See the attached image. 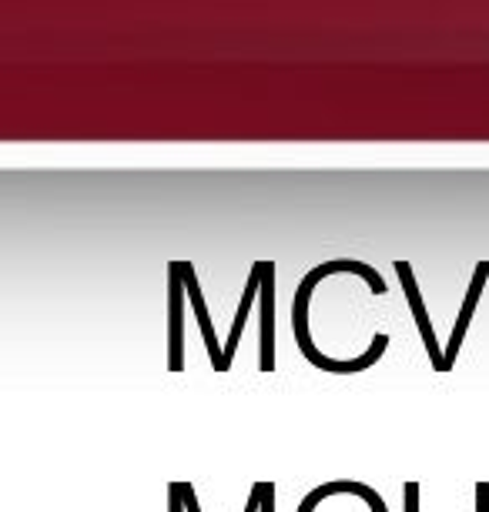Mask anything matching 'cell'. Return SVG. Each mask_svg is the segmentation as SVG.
<instances>
[{"label": "cell", "mask_w": 489, "mask_h": 512, "mask_svg": "<svg viewBox=\"0 0 489 512\" xmlns=\"http://www.w3.org/2000/svg\"><path fill=\"white\" fill-rule=\"evenodd\" d=\"M339 272H356L359 278H366L369 288L376 295H386L389 288L386 282H382V275L376 272V268L362 265V262H352V258H335V262H325L319 268H312L309 275L302 278L299 288H295V302H292V332H295V342H299L302 355L309 359L319 372H332V375H356V372H366L372 369L382 355H386L389 349V335H376L372 338V345L362 355H356V359H329V355H322L319 349H315L312 342V332H309V302H312V292L315 285L325 282L329 275H339Z\"/></svg>", "instance_id": "6da1fadb"}, {"label": "cell", "mask_w": 489, "mask_h": 512, "mask_svg": "<svg viewBox=\"0 0 489 512\" xmlns=\"http://www.w3.org/2000/svg\"><path fill=\"white\" fill-rule=\"evenodd\" d=\"M185 302H188V288L181 278L178 262H171L168 268V369L171 372H185Z\"/></svg>", "instance_id": "7a4b0ae2"}, {"label": "cell", "mask_w": 489, "mask_h": 512, "mask_svg": "<svg viewBox=\"0 0 489 512\" xmlns=\"http://www.w3.org/2000/svg\"><path fill=\"white\" fill-rule=\"evenodd\" d=\"M396 275H399V282H402V292H406V298H409L412 318H416V328H419V335H423V345H426V352H429V362H433L436 372H449L446 369V349L439 345L436 328H433V322H429L426 302H423V295H419L416 275H412L409 262H396Z\"/></svg>", "instance_id": "3957f363"}, {"label": "cell", "mask_w": 489, "mask_h": 512, "mask_svg": "<svg viewBox=\"0 0 489 512\" xmlns=\"http://www.w3.org/2000/svg\"><path fill=\"white\" fill-rule=\"evenodd\" d=\"M178 268H181V278H185V288H188V305H191V312L198 315V328H201V338H205V349H208V359H212V369L215 372H228L225 345L218 342V335H215V322H212V315H208V305H205V295H201V288H198L195 268H191V262H178Z\"/></svg>", "instance_id": "277c9868"}, {"label": "cell", "mask_w": 489, "mask_h": 512, "mask_svg": "<svg viewBox=\"0 0 489 512\" xmlns=\"http://www.w3.org/2000/svg\"><path fill=\"white\" fill-rule=\"evenodd\" d=\"M258 305H262L258 369L268 375V372H275V262H262V288H258Z\"/></svg>", "instance_id": "5b68a950"}, {"label": "cell", "mask_w": 489, "mask_h": 512, "mask_svg": "<svg viewBox=\"0 0 489 512\" xmlns=\"http://www.w3.org/2000/svg\"><path fill=\"white\" fill-rule=\"evenodd\" d=\"M332 496H359L369 506V512H389V502L382 499L376 489H369L366 482H352V479H332V482L315 486L309 496L299 502V509H295V512H315V509H319V502L332 499Z\"/></svg>", "instance_id": "8992f818"}, {"label": "cell", "mask_w": 489, "mask_h": 512, "mask_svg": "<svg viewBox=\"0 0 489 512\" xmlns=\"http://www.w3.org/2000/svg\"><path fill=\"white\" fill-rule=\"evenodd\" d=\"M486 278H489V262H479L476 272H473V282H469V292L463 298V308H459V318H456L453 332H449L446 369H453L456 365V355H459V349H463V338L469 332V322H473V315H476V305H479V295H483V288H486Z\"/></svg>", "instance_id": "52a82bcc"}, {"label": "cell", "mask_w": 489, "mask_h": 512, "mask_svg": "<svg viewBox=\"0 0 489 512\" xmlns=\"http://www.w3.org/2000/svg\"><path fill=\"white\" fill-rule=\"evenodd\" d=\"M402 496H406L402 512H419V482H406V486H402Z\"/></svg>", "instance_id": "ba28073f"}, {"label": "cell", "mask_w": 489, "mask_h": 512, "mask_svg": "<svg viewBox=\"0 0 489 512\" xmlns=\"http://www.w3.org/2000/svg\"><path fill=\"white\" fill-rule=\"evenodd\" d=\"M168 502H171L168 512H188L185 499H181V482H171V486H168Z\"/></svg>", "instance_id": "9c48e42d"}, {"label": "cell", "mask_w": 489, "mask_h": 512, "mask_svg": "<svg viewBox=\"0 0 489 512\" xmlns=\"http://www.w3.org/2000/svg\"><path fill=\"white\" fill-rule=\"evenodd\" d=\"M181 499H185V509L188 512H201L198 496H195V486H191V482H181Z\"/></svg>", "instance_id": "30bf717a"}, {"label": "cell", "mask_w": 489, "mask_h": 512, "mask_svg": "<svg viewBox=\"0 0 489 512\" xmlns=\"http://www.w3.org/2000/svg\"><path fill=\"white\" fill-rule=\"evenodd\" d=\"M476 512H489V482H476Z\"/></svg>", "instance_id": "8fae6325"}, {"label": "cell", "mask_w": 489, "mask_h": 512, "mask_svg": "<svg viewBox=\"0 0 489 512\" xmlns=\"http://www.w3.org/2000/svg\"><path fill=\"white\" fill-rule=\"evenodd\" d=\"M262 512H275V482L262 479Z\"/></svg>", "instance_id": "7c38bea8"}, {"label": "cell", "mask_w": 489, "mask_h": 512, "mask_svg": "<svg viewBox=\"0 0 489 512\" xmlns=\"http://www.w3.org/2000/svg\"><path fill=\"white\" fill-rule=\"evenodd\" d=\"M245 512H262V482H255L252 486V496L245 502Z\"/></svg>", "instance_id": "4fadbf2b"}]
</instances>
